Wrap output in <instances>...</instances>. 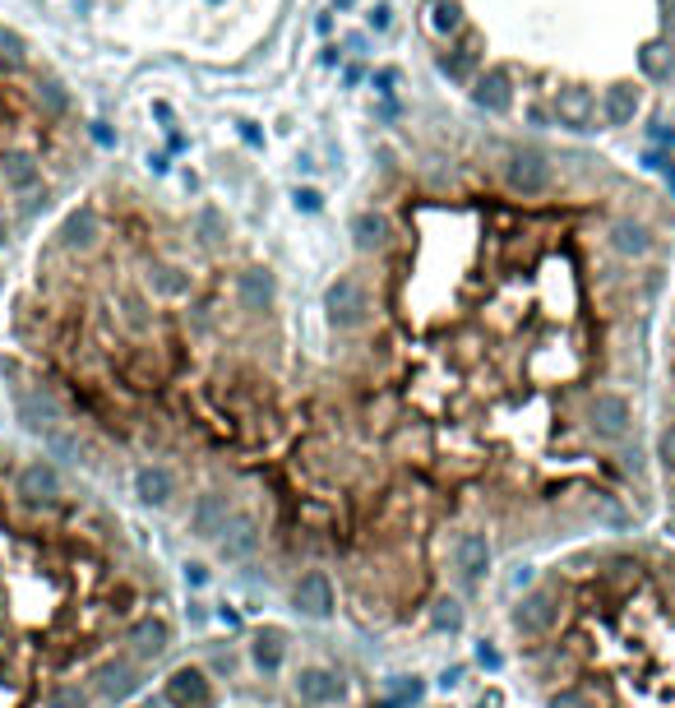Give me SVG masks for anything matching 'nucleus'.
Instances as JSON below:
<instances>
[{
    "instance_id": "obj_33",
    "label": "nucleus",
    "mask_w": 675,
    "mask_h": 708,
    "mask_svg": "<svg viewBox=\"0 0 675 708\" xmlns=\"http://www.w3.org/2000/svg\"><path fill=\"white\" fill-rule=\"evenodd\" d=\"M430 625H435V629H448V634L463 629V607H459L454 597H439L435 611H430Z\"/></svg>"
},
{
    "instance_id": "obj_18",
    "label": "nucleus",
    "mask_w": 675,
    "mask_h": 708,
    "mask_svg": "<svg viewBox=\"0 0 675 708\" xmlns=\"http://www.w3.org/2000/svg\"><path fill=\"white\" fill-rule=\"evenodd\" d=\"M167 703L176 708H208V676L199 667H181L167 681Z\"/></svg>"
},
{
    "instance_id": "obj_26",
    "label": "nucleus",
    "mask_w": 675,
    "mask_h": 708,
    "mask_svg": "<svg viewBox=\"0 0 675 708\" xmlns=\"http://www.w3.org/2000/svg\"><path fill=\"white\" fill-rule=\"evenodd\" d=\"M121 324H125L134 338L153 333V306H148L139 292H121Z\"/></svg>"
},
{
    "instance_id": "obj_6",
    "label": "nucleus",
    "mask_w": 675,
    "mask_h": 708,
    "mask_svg": "<svg viewBox=\"0 0 675 708\" xmlns=\"http://www.w3.org/2000/svg\"><path fill=\"white\" fill-rule=\"evenodd\" d=\"M291 607L301 616H311V620H329L333 607H338V593H333L329 575L324 570H306L301 579H296V588H291Z\"/></svg>"
},
{
    "instance_id": "obj_37",
    "label": "nucleus",
    "mask_w": 675,
    "mask_h": 708,
    "mask_svg": "<svg viewBox=\"0 0 675 708\" xmlns=\"http://www.w3.org/2000/svg\"><path fill=\"white\" fill-rule=\"evenodd\" d=\"M320 190H296V208H306V214H320Z\"/></svg>"
},
{
    "instance_id": "obj_11",
    "label": "nucleus",
    "mask_w": 675,
    "mask_h": 708,
    "mask_svg": "<svg viewBox=\"0 0 675 708\" xmlns=\"http://www.w3.org/2000/svg\"><path fill=\"white\" fill-rule=\"evenodd\" d=\"M259 542H264V533H259V519L255 514H232L227 519V528L217 533V551H222V560H250L255 551H259Z\"/></svg>"
},
{
    "instance_id": "obj_22",
    "label": "nucleus",
    "mask_w": 675,
    "mask_h": 708,
    "mask_svg": "<svg viewBox=\"0 0 675 708\" xmlns=\"http://www.w3.org/2000/svg\"><path fill=\"white\" fill-rule=\"evenodd\" d=\"M385 241H389V218L374 214V208H361V214L352 218V246H356L361 255H374Z\"/></svg>"
},
{
    "instance_id": "obj_12",
    "label": "nucleus",
    "mask_w": 675,
    "mask_h": 708,
    "mask_svg": "<svg viewBox=\"0 0 675 708\" xmlns=\"http://www.w3.org/2000/svg\"><path fill=\"white\" fill-rule=\"evenodd\" d=\"M273 297H278V282H273L269 269H246V273H237V306H241L246 315H264V311L273 306Z\"/></svg>"
},
{
    "instance_id": "obj_10",
    "label": "nucleus",
    "mask_w": 675,
    "mask_h": 708,
    "mask_svg": "<svg viewBox=\"0 0 675 708\" xmlns=\"http://www.w3.org/2000/svg\"><path fill=\"white\" fill-rule=\"evenodd\" d=\"M19 495H24L28 505H56L60 495H65V481H60L56 463H47V459L24 463L19 468Z\"/></svg>"
},
{
    "instance_id": "obj_1",
    "label": "nucleus",
    "mask_w": 675,
    "mask_h": 708,
    "mask_svg": "<svg viewBox=\"0 0 675 708\" xmlns=\"http://www.w3.org/2000/svg\"><path fill=\"white\" fill-rule=\"evenodd\" d=\"M504 190L513 195V199H542L551 185H555V167H551V158L546 153H537V149H513L509 158H504Z\"/></svg>"
},
{
    "instance_id": "obj_30",
    "label": "nucleus",
    "mask_w": 675,
    "mask_h": 708,
    "mask_svg": "<svg viewBox=\"0 0 675 708\" xmlns=\"http://www.w3.org/2000/svg\"><path fill=\"white\" fill-rule=\"evenodd\" d=\"M98 690H102V694H125V690H134V667H130V662H102V667H98Z\"/></svg>"
},
{
    "instance_id": "obj_46",
    "label": "nucleus",
    "mask_w": 675,
    "mask_h": 708,
    "mask_svg": "<svg viewBox=\"0 0 675 708\" xmlns=\"http://www.w3.org/2000/svg\"><path fill=\"white\" fill-rule=\"evenodd\" d=\"M670 380H675V352H670Z\"/></svg>"
},
{
    "instance_id": "obj_28",
    "label": "nucleus",
    "mask_w": 675,
    "mask_h": 708,
    "mask_svg": "<svg viewBox=\"0 0 675 708\" xmlns=\"http://www.w3.org/2000/svg\"><path fill=\"white\" fill-rule=\"evenodd\" d=\"M638 75H643L648 84H666V79H670V47H666V42H648V47L638 51Z\"/></svg>"
},
{
    "instance_id": "obj_35",
    "label": "nucleus",
    "mask_w": 675,
    "mask_h": 708,
    "mask_svg": "<svg viewBox=\"0 0 675 708\" xmlns=\"http://www.w3.org/2000/svg\"><path fill=\"white\" fill-rule=\"evenodd\" d=\"M546 708H596V703H592L578 685H564V690H555V694L546 699Z\"/></svg>"
},
{
    "instance_id": "obj_34",
    "label": "nucleus",
    "mask_w": 675,
    "mask_h": 708,
    "mask_svg": "<svg viewBox=\"0 0 675 708\" xmlns=\"http://www.w3.org/2000/svg\"><path fill=\"white\" fill-rule=\"evenodd\" d=\"M47 708H89V690L84 685H56L47 694Z\"/></svg>"
},
{
    "instance_id": "obj_42",
    "label": "nucleus",
    "mask_w": 675,
    "mask_h": 708,
    "mask_svg": "<svg viewBox=\"0 0 675 708\" xmlns=\"http://www.w3.org/2000/svg\"><path fill=\"white\" fill-rule=\"evenodd\" d=\"M37 208H47V190H42V195H28V204H24V214H37Z\"/></svg>"
},
{
    "instance_id": "obj_16",
    "label": "nucleus",
    "mask_w": 675,
    "mask_h": 708,
    "mask_svg": "<svg viewBox=\"0 0 675 708\" xmlns=\"http://www.w3.org/2000/svg\"><path fill=\"white\" fill-rule=\"evenodd\" d=\"M19 417H24L28 431H51L60 421V403L42 385H33V389H19Z\"/></svg>"
},
{
    "instance_id": "obj_25",
    "label": "nucleus",
    "mask_w": 675,
    "mask_h": 708,
    "mask_svg": "<svg viewBox=\"0 0 675 708\" xmlns=\"http://www.w3.org/2000/svg\"><path fill=\"white\" fill-rule=\"evenodd\" d=\"M190 232H195V241L199 246H222L227 241V214H222V208H213V204H204L199 214H195V223H190Z\"/></svg>"
},
{
    "instance_id": "obj_32",
    "label": "nucleus",
    "mask_w": 675,
    "mask_h": 708,
    "mask_svg": "<svg viewBox=\"0 0 675 708\" xmlns=\"http://www.w3.org/2000/svg\"><path fill=\"white\" fill-rule=\"evenodd\" d=\"M250 653H255V667H259V671H278V667H282V644H278V634H259Z\"/></svg>"
},
{
    "instance_id": "obj_4",
    "label": "nucleus",
    "mask_w": 675,
    "mask_h": 708,
    "mask_svg": "<svg viewBox=\"0 0 675 708\" xmlns=\"http://www.w3.org/2000/svg\"><path fill=\"white\" fill-rule=\"evenodd\" d=\"M555 620H560V597H555V588H533V593H522V602L513 607V629L528 634V639H542V634H551Z\"/></svg>"
},
{
    "instance_id": "obj_21",
    "label": "nucleus",
    "mask_w": 675,
    "mask_h": 708,
    "mask_svg": "<svg viewBox=\"0 0 675 708\" xmlns=\"http://www.w3.org/2000/svg\"><path fill=\"white\" fill-rule=\"evenodd\" d=\"M638 107H643V93H638L634 84H611V89L602 93V121H606L611 130H620V125H634Z\"/></svg>"
},
{
    "instance_id": "obj_41",
    "label": "nucleus",
    "mask_w": 675,
    "mask_h": 708,
    "mask_svg": "<svg viewBox=\"0 0 675 708\" xmlns=\"http://www.w3.org/2000/svg\"><path fill=\"white\" fill-rule=\"evenodd\" d=\"M185 579H190V584L199 588V584L208 579V570H204V565H185Z\"/></svg>"
},
{
    "instance_id": "obj_3",
    "label": "nucleus",
    "mask_w": 675,
    "mask_h": 708,
    "mask_svg": "<svg viewBox=\"0 0 675 708\" xmlns=\"http://www.w3.org/2000/svg\"><path fill=\"white\" fill-rule=\"evenodd\" d=\"M587 427L596 440H625L629 427H634V407L625 394L616 389H602V394H592L587 398Z\"/></svg>"
},
{
    "instance_id": "obj_44",
    "label": "nucleus",
    "mask_w": 675,
    "mask_h": 708,
    "mask_svg": "<svg viewBox=\"0 0 675 708\" xmlns=\"http://www.w3.org/2000/svg\"><path fill=\"white\" fill-rule=\"evenodd\" d=\"M10 241V223H5V208H0V246Z\"/></svg>"
},
{
    "instance_id": "obj_2",
    "label": "nucleus",
    "mask_w": 675,
    "mask_h": 708,
    "mask_svg": "<svg viewBox=\"0 0 675 708\" xmlns=\"http://www.w3.org/2000/svg\"><path fill=\"white\" fill-rule=\"evenodd\" d=\"M324 311H329L333 329H361L370 320V292L361 288L352 273H338L324 288Z\"/></svg>"
},
{
    "instance_id": "obj_5",
    "label": "nucleus",
    "mask_w": 675,
    "mask_h": 708,
    "mask_svg": "<svg viewBox=\"0 0 675 708\" xmlns=\"http://www.w3.org/2000/svg\"><path fill=\"white\" fill-rule=\"evenodd\" d=\"M98 241H102V214L93 204H79L56 232V246L69 255H89V250H98Z\"/></svg>"
},
{
    "instance_id": "obj_19",
    "label": "nucleus",
    "mask_w": 675,
    "mask_h": 708,
    "mask_svg": "<svg viewBox=\"0 0 675 708\" xmlns=\"http://www.w3.org/2000/svg\"><path fill=\"white\" fill-rule=\"evenodd\" d=\"M454 570L463 579H481L490 570V542H486V533H463L454 542Z\"/></svg>"
},
{
    "instance_id": "obj_36",
    "label": "nucleus",
    "mask_w": 675,
    "mask_h": 708,
    "mask_svg": "<svg viewBox=\"0 0 675 708\" xmlns=\"http://www.w3.org/2000/svg\"><path fill=\"white\" fill-rule=\"evenodd\" d=\"M657 454H661V463L675 472V421H670V427L661 431V440H657Z\"/></svg>"
},
{
    "instance_id": "obj_23",
    "label": "nucleus",
    "mask_w": 675,
    "mask_h": 708,
    "mask_svg": "<svg viewBox=\"0 0 675 708\" xmlns=\"http://www.w3.org/2000/svg\"><path fill=\"white\" fill-rule=\"evenodd\" d=\"M167 639H172V634H167L163 620H134L130 625V653L134 658H158L167 649Z\"/></svg>"
},
{
    "instance_id": "obj_29",
    "label": "nucleus",
    "mask_w": 675,
    "mask_h": 708,
    "mask_svg": "<svg viewBox=\"0 0 675 708\" xmlns=\"http://www.w3.org/2000/svg\"><path fill=\"white\" fill-rule=\"evenodd\" d=\"M28 69V47L15 28L0 24V75H24Z\"/></svg>"
},
{
    "instance_id": "obj_40",
    "label": "nucleus",
    "mask_w": 675,
    "mask_h": 708,
    "mask_svg": "<svg viewBox=\"0 0 675 708\" xmlns=\"http://www.w3.org/2000/svg\"><path fill=\"white\" fill-rule=\"evenodd\" d=\"M477 658H481V667H490V671H500V662H504L490 644H481V649H477Z\"/></svg>"
},
{
    "instance_id": "obj_14",
    "label": "nucleus",
    "mask_w": 675,
    "mask_h": 708,
    "mask_svg": "<svg viewBox=\"0 0 675 708\" xmlns=\"http://www.w3.org/2000/svg\"><path fill=\"white\" fill-rule=\"evenodd\" d=\"M0 181H5V190H15V195H28V190L42 181V163H37V153H28V149L0 153Z\"/></svg>"
},
{
    "instance_id": "obj_31",
    "label": "nucleus",
    "mask_w": 675,
    "mask_h": 708,
    "mask_svg": "<svg viewBox=\"0 0 675 708\" xmlns=\"http://www.w3.org/2000/svg\"><path fill=\"white\" fill-rule=\"evenodd\" d=\"M430 28H435L439 37L463 33V10H459V0H430Z\"/></svg>"
},
{
    "instance_id": "obj_8",
    "label": "nucleus",
    "mask_w": 675,
    "mask_h": 708,
    "mask_svg": "<svg viewBox=\"0 0 675 708\" xmlns=\"http://www.w3.org/2000/svg\"><path fill=\"white\" fill-rule=\"evenodd\" d=\"M472 102L481 107V111H490V116H504L509 107H513V75L504 65H486V69H477V79H472Z\"/></svg>"
},
{
    "instance_id": "obj_39",
    "label": "nucleus",
    "mask_w": 675,
    "mask_h": 708,
    "mask_svg": "<svg viewBox=\"0 0 675 708\" xmlns=\"http://www.w3.org/2000/svg\"><path fill=\"white\" fill-rule=\"evenodd\" d=\"M394 84H398V69H380V75H374V89L380 93H394Z\"/></svg>"
},
{
    "instance_id": "obj_20",
    "label": "nucleus",
    "mask_w": 675,
    "mask_h": 708,
    "mask_svg": "<svg viewBox=\"0 0 675 708\" xmlns=\"http://www.w3.org/2000/svg\"><path fill=\"white\" fill-rule=\"evenodd\" d=\"M435 65H439V75H444L448 84L468 89V84L477 79V69H481V51H477V47H444V51L435 56Z\"/></svg>"
},
{
    "instance_id": "obj_24",
    "label": "nucleus",
    "mask_w": 675,
    "mask_h": 708,
    "mask_svg": "<svg viewBox=\"0 0 675 708\" xmlns=\"http://www.w3.org/2000/svg\"><path fill=\"white\" fill-rule=\"evenodd\" d=\"M148 288H153L158 297H167V301H176V297H190L195 278L185 269H176V264H153L148 269Z\"/></svg>"
},
{
    "instance_id": "obj_17",
    "label": "nucleus",
    "mask_w": 675,
    "mask_h": 708,
    "mask_svg": "<svg viewBox=\"0 0 675 708\" xmlns=\"http://www.w3.org/2000/svg\"><path fill=\"white\" fill-rule=\"evenodd\" d=\"M134 495H139L143 505H172L176 477L163 463H143V468H134Z\"/></svg>"
},
{
    "instance_id": "obj_45",
    "label": "nucleus",
    "mask_w": 675,
    "mask_h": 708,
    "mask_svg": "<svg viewBox=\"0 0 675 708\" xmlns=\"http://www.w3.org/2000/svg\"><path fill=\"white\" fill-rule=\"evenodd\" d=\"M356 5V0H338V10H352Z\"/></svg>"
},
{
    "instance_id": "obj_13",
    "label": "nucleus",
    "mask_w": 675,
    "mask_h": 708,
    "mask_svg": "<svg viewBox=\"0 0 675 708\" xmlns=\"http://www.w3.org/2000/svg\"><path fill=\"white\" fill-rule=\"evenodd\" d=\"M227 519H232V510H227V501H222L217 491H204L190 505V533L204 537V542H217V533L227 528Z\"/></svg>"
},
{
    "instance_id": "obj_47",
    "label": "nucleus",
    "mask_w": 675,
    "mask_h": 708,
    "mask_svg": "<svg viewBox=\"0 0 675 708\" xmlns=\"http://www.w3.org/2000/svg\"><path fill=\"white\" fill-rule=\"evenodd\" d=\"M208 5H222V0H208Z\"/></svg>"
},
{
    "instance_id": "obj_27",
    "label": "nucleus",
    "mask_w": 675,
    "mask_h": 708,
    "mask_svg": "<svg viewBox=\"0 0 675 708\" xmlns=\"http://www.w3.org/2000/svg\"><path fill=\"white\" fill-rule=\"evenodd\" d=\"M33 98H37V111H42L47 121H65V116H69V93H65L60 79H37Z\"/></svg>"
},
{
    "instance_id": "obj_38",
    "label": "nucleus",
    "mask_w": 675,
    "mask_h": 708,
    "mask_svg": "<svg viewBox=\"0 0 675 708\" xmlns=\"http://www.w3.org/2000/svg\"><path fill=\"white\" fill-rule=\"evenodd\" d=\"M389 24H394V10H389V5H374V10H370V28H374V33H385Z\"/></svg>"
},
{
    "instance_id": "obj_7",
    "label": "nucleus",
    "mask_w": 675,
    "mask_h": 708,
    "mask_svg": "<svg viewBox=\"0 0 675 708\" xmlns=\"http://www.w3.org/2000/svg\"><path fill=\"white\" fill-rule=\"evenodd\" d=\"M551 111H555V121H560V125H569V130H592V125H596V116H602V102H596V93H592V89L569 84V89H555Z\"/></svg>"
},
{
    "instance_id": "obj_9",
    "label": "nucleus",
    "mask_w": 675,
    "mask_h": 708,
    "mask_svg": "<svg viewBox=\"0 0 675 708\" xmlns=\"http://www.w3.org/2000/svg\"><path fill=\"white\" fill-rule=\"evenodd\" d=\"M606 250L620 255V259H643L652 250V227L634 214H620L606 223Z\"/></svg>"
},
{
    "instance_id": "obj_15",
    "label": "nucleus",
    "mask_w": 675,
    "mask_h": 708,
    "mask_svg": "<svg viewBox=\"0 0 675 708\" xmlns=\"http://www.w3.org/2000/svg\"><path fill=\"white\" fill-rule=\"evenodd\" d=\"M296 694H301L306 703H315V708H324V703L343 699V681L329 667H301V676H296Z\"/></svg>"
},
{
    "instance_id": "obj_43",
    "label": "nucleus",
    "mask_w": 675,
    "mask_h": 708,
    "mask_svg": "<svg viewBox=\"0 0 675 708\" xmlns=\"http://www.w3.org/2000/svg\"><path fill=\"white\" fill-rule=\"evenodd\" d=\"M93 139H98V144H111V130L102 121H93Z\"/></svg>"
}]
</instances>
